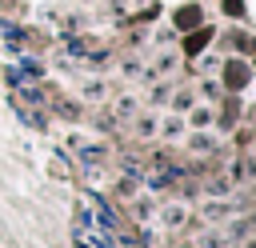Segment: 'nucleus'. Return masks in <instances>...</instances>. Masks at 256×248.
I'll use <instances>...</instances> for the list:
<instances>
[{
    "mask_svg": "<svg viewBox=\"0 0 256 248\" xmlns=\"http://www.w3.org/2000/svg\"><path fill=\"white\" fill-rule=\"evenodd\" d=\"M200 8L196 4H184V8H176V28H184V32H192V28H200Z\"/></svg>",
    "mask_w": 256,
    "mask_h": 248,
    "instance_id": "1",
    "label": "nucleus"
},
{
    "mask_svg": "<svg viewBox=\"0 0 256 248\" xmlns=\"http://www.w3.org/2000/svg\"><path fill=\"white\" fill-rule=\"evenodd\" d=\"M208 40H212V28H204V24H200L196 32H188V40H184V52H188V56H196V52H200Z\"/></svg>",
    "mask_w": 256,
    "mask_h": 248,
    "instance_id": "2",
    "label": "nucleus"
},
{
    "mask_svg": "<svg viewBox=\"0 0 256 248\" xmlns=\"http://www.w3.org/2000/svg\"><path fill=\"white\" fill-rule=\"evenodd\" d=\"M244 80H248V68H244L240 60H232V64L224 68V84H228V88H244Z\"/></svg>",
    "mask_w": 256,
    "mask_h": 248,
    "instance_id": "3",
    "label": "nucleus"
},
{
    "mask_svg": "<svg viewBox=\"0 0 256 248\" xmlns=\"http://www.w3.org/2000/svg\"><path fill=\"white\" fill-rule=\"evenodd\" d=\"M224 12H228V16H240V12H244V0H224Z\"/></svg>",
    "mask_w": 256,
    "mask_h": 248,
    "instance_id": "4",
    "label": "nucleus"
}]
</instances>
